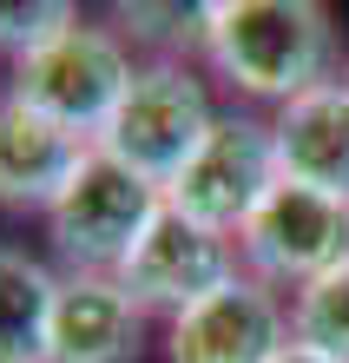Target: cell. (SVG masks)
Here are the masks:
<instances>
[{
	"mask_svg": "<svg viewBox=\"0 0 349 363\" xmlns=\"http://www.w3.org/2000/svg\"><path fill=\"white\" fill-rule=\"evenodd\" d=\"M165 211V191L145 185L132 165H119L113 152H86L73 185L59 191V205L47 211V231L59 245V258L73 271H99L119 277V264L139 251V238L151 231V218Z\"/></svg>",
	"mask_w": 349,
	"mask_h": 363,
	"instance_id": "277c9868",
	"label": "cell"
},
{
	"mask_svg": "<svg viewBox=\"0 0 349 363\" xmlns=\"http://www.w3.org/2000/svg\"><path fill=\"white\" fill-rule=\"evenodd\" d=\"M277 179H283V165H277V125L251 119V113H224L211 125V139L198 145V159L171 179L165 205H178L185 218H198L211 231H224V238H237L244 218L264 205V191Z\"/></svg>",
	"mask_w": 349,
	"mask_h": 363,
	"instance_id": "8992f818",
	"label": "cell"
},
{
	"mask_svg": "<svg viewBox=\"0 0 349 363\" xmlns=\"http://www.w3.org/2000/svg\"><path fill=\"white\" fill-rule=\"evenodd\" d=\"M290 337H297V344H310V350H323V357H336V363H349V258L336 271H323L316 284L297 291Z\"/></svg>",
	"mask_w": 349,
	"mask_h": 363,
	"instance_id": "4fadbf2b",
	"label": "cell"
},
{
	"mask_svg": "<svg viewBox=\"0 0 349 363\" xmlns=\"http://www.w3.org/2000/svg\"><path fill=\"white\" fill-rule=\"evenodd\" d=\"M47 363H139V304L119 277L73 271L59 277Z\"/></svg>",
	"mask_w": 349,
	"mask_h": 363,
	"instance_id": "30bf717a",
	"label": "cell"
},
{
	"mask_svg": "<svg viewBox=\"0 0 349 363\" xmlns=\"http://www.w3.org/2000/svg\"><path fill=\"white\" fill-rule=\"evenodd\" d=\"M132 40H159V47H205V7H119Z\"/></svg>",
	"mask_w": 349,
	"mask_h": 363,
	"instance_id": "9a60e30c",
	"label": "cell"
},
{
	"mask_svg": "<svg viewBox=\"0 0 349 363\" xmlns=\"http://www.w3.org/2000/svg\"><path fill=\"white\" fill-rule=\"evenodd\" d=\"M86 152H93V145L79 133L40 119L33 106H20L13 93L0 99V205L7 211H53Z\"/></svg>",
	"mask_w": 349,
	"mask_h": 363,
	"instance_id": "9c48e42d",
	"label": "cell"
},
{
	"mask_svg": "<svg viewBox=\"0 0 349 363\" xmlns=\"http://www.w3.org/2000/svg\"><path fill=\"white\" fill-rule=\"evenodd\" d=\"M53 297H59V277L47 264L0 245V363H47Z\"/></svg>",
	"mask_w": 349,
	"mask_h": 363,
	"instance_id": "7c38bea8",
	"label": "cell"
},
{
	"mask_svg": "<svg viewBox=\"0 0 349 363\" xmlns=\"http://www.w3.org/2000/svg\"><path fill=\"white\" fill-rule=\"evenodd\" d=\"M277 165L297 185L349 199V86L343 79L290 99L277 113Z\"/></svg>",
	"mask_w": 349,
	"mask_h": 363,
	"instance_id": "8fae6325",
	"label": "cell"
},
{
	"mask_svg": "<svg viewBox=\"0 0 349 363\" xmlns=\"http://www.w3.org/2000/svg\"><path fill=\"white\" fill-rule=\"evenodd\" d=\"M211 99H205V79L185 67V60L159 53L151 67H139V79L125 86L113 125L99 133V152H113L119 165H132L145 185L171 191V179L198 159V145L211 139Z\"/></svg>",
	"mask_w": 349,
	"mask_h": 363,
	"instance_id": "3957f363",
	"label": "cell"
},
{
	"mask_svg": "<svg viewBox=\"0 0 349 363\" xmlns=\"http://www.w3.org/2000/svg\"><path fill=\"white\" fill-rule=\"evenodd\" d=\"M132 79H139V67L125 53V40L113 27H86V20H73L67 33H53L27 60H13V99L33 106L40 119L79 133L86 145H99V133L113 125Z\"/></svg>",
	"mask_w": 349,
	"mask_h": 363,
	"instance_id": "7a4b0ae2",
	"label": "cell"
},
{
	"mask_svg": "<svg viewBox=\"0 0 349 363\" xmlns=\"http://www.w3.org/2000/svg\"><path fill=\"white\" fill-rule=\"evenodd\" d=\"M343 86H349V73H343Z\"/></svg>",
	"mask_w": 349,
	"mask_h": 363,
	"instance_id": "e0dca14e",
	"label": "cell"
},
{
	"mask_svg": "<svg viewBox=\"0 0 349 363\" xmlns=\"http://www.w3.org/2000/svg\"><path fill=\"white\" fill-rule=\"evenodd\" d=\"M237 277V258H231V238L211 231L198 218H185L178 205H165L151 231L139 238V251L119 264V284L139 311H165V317H185L191 304H205L217 284Z\"/></svg>",
	"mask_w": 349,
	"mask_h": 363,
	"instance_id": "52a82bcc",
	"label": "cell"
},
{
	"mask_svg": "<svg viewBox=\"0 0 349 363\" xmlns=\"http://www.w3.org/2000/svg\"><path fill=\"white\" fill-rule=\"evenodd\" d=\"M237 251H244L257 284L303 291L349 258V199H330V191L297 185V179H277L264 191V205L237 231Z\"/></svg>",
	"mask_w": 349,
	"mask_h": 363,
	"instance_id": "5b68a950",
	"label": "cell"
},
{
	"mask_svg": "<svg viewBox=\"0 0 349 363\" xmlns=\"http://www.w3.org/2000/svg\"><path fill=\"white\" fill-rule=\"evenodd\" d=\"M73 20H79V7H67V0H0V53L27 60L53 33H67Z\"/></svg>",
	"mask_w": 349,
	"mask_h": 363,
	"instance_id": "5bb4252c",
	"label": "cell"
},
{
	"mask_svg": "<svg viewBox=\"0 0 349 363\" xmlns=\"http://www.w3.org/2000/svg\"><path fill=\"white\" fill-rule=\"evenodd\" d=\"M270 363H336V357H323V350H310V344H297V337H290V344H283Z\"/></svg>",
	"mask_w": 349,
	"mask_h": 363,
	"instance_id": "2e32d148",
	"label": "cell"
},
{
	"mask_svg": "<svg viewBox=\"0 0 349 363\" xmlns=\"http://www.w3.org/2000/svg\"><path fill=\"white\" fill-rule=\"evenodd\" d=\"M205 60L237 93L290 106L330 86V60H336L330 7H316V0H211Z\"/></svg>",
	"mask_w": 349,
	"mask_h": 363,
	"instance_id": "6da1fadb",
	"label": "cell"
},
{
	"mask_svg": "<svg viewBox=\"0 0 349 363\" xmlns=\"http://www.w3.org/2000/svg\"><path fill=\"white\" fill-rule=\"evenodd\" d=\"M290 337H283V304L270 284H257L251 271H237L231 284H217L205 304L171 317V363H270Z\"/></svg>",
	"mask_w": 349,
	"mask_h": 363,
	"instance_id": "ba28073f",
	"label": "cell"
}]
</instances>
